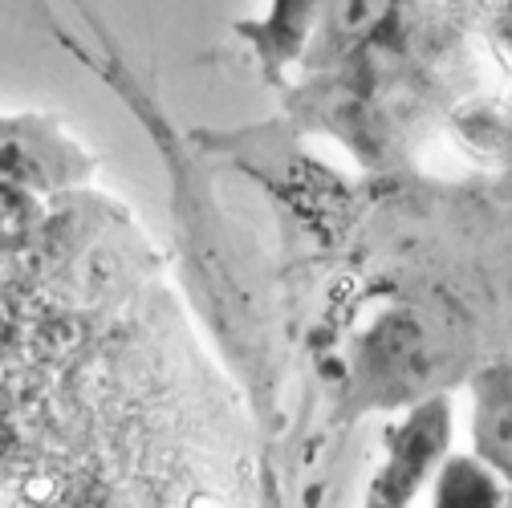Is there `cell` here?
<instances>
[{"label":"cell","mask_w":512,"mask_h":508,"mask_svg":"<svg viewBox=\"0 0 512 508\" xmlns=\"http://www.w3.org/2000/svg\"><path fill=\"white\" fill-rule=\"evenodd\" d=\"M443 419H447V415H443L439 407H431V411H423V415H419V423H411V431L403 435V439H407V448H399V452H395V464H391V480L399 484V488H395L399 496L415 492L411 484L419 480L423 464L435 456V448H439V435H447Z\"/></svg>","instance_id":"cell-1"},{"label":"cell","mask_w":512,"mask_h":508,"mask_svg":"<svg viewBox=\"0 0 512 508\" xmlns=\"http://www.w3.org/2000/svg\"><path fill=\"white\" fill-rule=\"evenodd\" d=\"M435 508H496V488L476 464H452L439 484Z\"/></svg>","instance_id":"cell-2"},{"label":"cell","mask_w":512,"mask_h":508,"mask_svg":"<svg viewBox=\"0 0 512 508\" xmlns=\"http://www.w3.org/2000/svg\"><path fill=\"white\" fill-rule=\"evenodd\" d=\"M0 183H49L41 151L17 131H0Z\"/></svg>","instance_id":"cell-3"},{"label":"cell","mask_w":512,"mask_h":508,"mask_svg":"<svg viewBox=\"0 0 512 508\" xmlns=\"http://www.w3.org/2000/svg\"><path fill=\"white\" fill-rule=\"evenodd\" d=\"M25 228V204L13 187L0 183V240H17Z\"/></svg>","instance_id":"cell-4"}]
</instances>
